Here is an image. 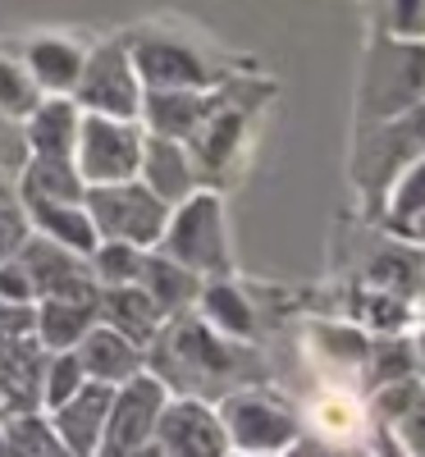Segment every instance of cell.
Masks as SVG:
<instances>
[{
    "label": "cell",
    "mask_w": 425,
    "mask_h": 457,
    "mask_svg": "<svg viewBox=\"0 0 425 457\" xmlns=\"http://www.w3.org/2000/svg\"><path fill=\"white\" fill-rule=\"evenodd\" d=\"M394 23H398V32H421L425 28V0H398Z\"/></svg>",
    "instance_id": "3"
},
{
    "label": "cell",
    "mask_w": 425,
    "mask_h": 457,
    "mask_svg": "<svg viewBox=\"0 0 425 457\" xmlns=\"http://www.w3.org/2000/svg\"><path fill=\"white\" fill-rule=\"evenodd\" d=\"M353 421H357L353 403H343V398H329V403H321V426H325V430H347Z\"/></svg>",
    "instance_id": "2"
},
{
    "label": "cell",
    "mask_w": 425,
    "mask_h": 457,
    "mask_svg": "<svg viewBox=\"0 0 425 457\" xmlns=\"http://www.w3.org/2000/svg\"><path fill=\"white\" fill-rule=\"evenodd\" d=\"M37 69H42L51 83H69L73 73H79V64H73L64 51H55V46H42V51H37Z\"/></svg>",
    "instance_id": "1"
}]
</instances>
